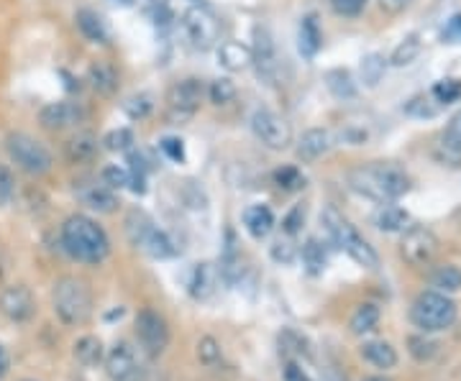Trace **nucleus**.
Masks as SVG:
<instances>
[{"mask_svg":"<svg viewBox=\"0 0 461 381\" xmlns=\"http://www.w3.org/2000/svg\"><path fill=\"white\" fill-rule=\"evenodd\" d=\"M272 258L279 261V264H290V261H295V246L290 243V241H277L275 246H272Z\"/></svg>","mask_w":461,"mask_h":381,"instance_id":"48","label":"nucleus"},{"mask_svg":"<svg viewBox=\"0 0 461 381\" xmlns=\"http://www.w3.org/2000/svg\"><path fill=\"white\" fill-rule=\"evenodd\" d=\"M443 37H446V38H461V16H457V19L448 21V26H446V31H443Z\"/></svg>","mask_w":461,"mask_h":381,"instance_id":"52","label":"nucleus"},{"mask_svg":"<svg viewBox=\"0 0 461 381\" xmlns=\"http://www.w3.org/2000/svg\"><path fill=\"white\" fill-rule=\"evenodd\" d=\"M243 225H246L249 236L261 241V238L269 236L272 228H275V213L267 205H252L243 213Z\"/></svg>","mask_w":461,"mask_h":381,"instance_id":"20","label":"nucleus"},{"mask_svg":"<svg viewBox=\"0 0 461 381\" xmlns=\"http://www.w3.org/2000/svg\"><path fill=\"white\" fill-rule=\"evenodd\" d=\"M431 284L436 287V292H443V294H451V292L461 290V269L446 264V267H439L433 276H431Z\"/></svg>","mask_w":461,"mask_h":381,"instance_id":"32","label":"nucleus"},{"mask_svg":"<svg viewBox=\"0 0 461 381\" xmlns=\"http://www.w3.org/2000/svg\"><path fill=\"white\" fill-rule=\"evenodd\" d=\"M252 131H254L259 141L267 148H272V151H282V148L293 144V128L275 110L259 108L252 115Z\"/></svg>","mask_w":461,"mask_h":381,"instance_id":"10","label":"nucleus"},{"mask_svg":"<svg viewBox=\"0 0 461 381\" xmlns=\"http://www.w3.org/2000/svg\"><path fill=\"white\" fill-rule=\"evenodd\" d=\"M205 97V85L195 77H187L175 82L169 90H166V108H169V121L172 123H183L190 121L198 108L203 106Z\"/></svg>","mask_w":461,"mask_h":381,"instance_id":"8","label":"nucleus"},{"mask_svg":"<svg viewBox=\"0 0 461 381\" xmlns=\"http://www.w3.org/2000/svg\"><path fill=\"white\" fill-rule=\"evenodd\" d=\"M183 29L187 41L201 49V52H208L213 47H218V38H221V23L218 19L203 8V5H192L187 8L183 16Z\"/></svg>","mask_w":461,"mask_h":381,"instance_id":"9","label":"nucleus"},{"mask_svg":"<svg viewBox=\"0 0 461 381\" xmlns=\"http://www.w3.org/2000/svg\"><path fill=\"white\" fill-rule=\"evenodd\" d=\"M216 284H218V274L210 264H198L192 269V279H190V294L195 300H208L213 292H216Z\"/></svg>","mask_w":461,"mask_h":381,"instance_id":"23","label":"nucleus"},{"mask_svg":"<svg viewBox=\"0 0 461 381\" xmlns=\"http://www.w3.org/2000/svg\"><path fill=\"white\" fill-rule=\"evenodd\" d=\"M400 251H403V258L410 267L421 269V267H428L439 254V238L423 225H413V228H407V233L403 236Z\"/></svg>","mask_w":461,"mask_h":381,"instance_id":"11","label":"nucleus"},{"mask_svg":"<svg viewBox=\"0 0 461 381\" xmlns=\"http://www.w3.org/2000/svg\"><path fill=\"white\" fill-rule=\"evenodd\" d=\"M198 359L205 366H216V363L221 361V343L216 338H210V335L201 338V343H198Z\"/></svg>","mask_w":461,"mask_h":381,"instance_id":"39","label":"nucleus"},{"mask_svg":"<svg viewBox=\"0 0 461 381\" xmlns=\"http://www.w3.org/2000/svg\"><path fill=\"white\" fill-rule=\"evenodd\" d=\"M98 151H100V144H98V139L92 133H88V131L74 133L73 139H67V144H64V157H67L70 164L92 162L98 157Z\"/></svg>","mask_w":461,"mask_h":381,"instance_id":"18","label":"nucleus"},{"mask_svg":"<svg viewBox=\"0 0 461 381\" xmlns=\"http://www.w3.org/2000/svg\"><path fill=\"white\" fill-rule=\"evenodd\" d=\"M418 55H421V37H418V34H410V37L403 38V44L392 52V64H395V67H406V64H410Z\"/></svg>","mask_w":461,"mask_h":381,"instance_id":"36","label":"nucleus"},{"mask_svg":"<svg viewBox=\"0 0 461 381\" xmlns=\"http://www.w3.org/2000/svg\"><path fill=\"white\" fill-rule=\"evenodd\" d=\"M272 180L279 190H285V192H293V190H300V187H305V177H303V172L297 169V166H279L275 174H272Z\"/></svg>","mask_w":461,"mask_h":381,"instance_id":"34","label":"nucleus"},{"mask_svg":"<svg viewBox=\"0 0 461 381\" xmlns=\"http://www.w3.org/2000/svg\"><path fill=\"white\" fill-rule=\"evenodd\" d=\"M103 144L108 146L111 151H129L131 144H133V133H131L129 128H118V131H111L103 139Z\"/></svg>","mask_w":461,"mask_h":381,"instance_id":"44","label":"nucleus"},{"mask_svg":"<svg viewBox=\"0 0 461 381\" xmlns=\"http://www.w3.org/2000/svg\"><path fill=\"white\" fill-rule=\"evenodd\" d=\"M77 29L82 31V37L90 38L95 44H108V31H106V23L103 19L95 13V11H80L77 13Z\"/></svg>","mask_w":461,"mask_h":381,"instance_id":"27","label":"nucleus"},{"mask_svg":"<svg viewBox=\"0 0 461 381\" xmlns=\"http://www.w3.org/2000/svg\"><path fill=\"white\" fill-rule=\"evenodd\" d=\"M88 77H90V85L95 88V92H100L106 97L118 90V72H115V67L108 64V62H95Z\"/></svg>","mask_w":461,"mask_h":381,"instance_id":"25","label":"nucleus"},{"mask_svg":"<svg viewBox=\"0 0 461 381\" xmlns=\"http://www.w3.org/2000/svg\"><path fill=\"white\" fill-rule=\"evenodd\" d=\"M56 318L64 326H85L92 315V292L88 287V282L77 279V276H62L56 279L55 294Z\"/></svg>","mask_w":461,"mask_h":381,"instance_id":"4","label":"nucleus"},{"mask_svg":"<svg viewBox=\"0 0 461 381\" xmlns=\"http://www.w3.org/2000/svg\"><path fill=\"white\" fill-rule=\"evenodd\" d=\"M362 359L377 368H395L397 366V351L385 341H369L362 345Z\"/></svg>","mask_w":461,"mask_h":381,"instance_id":"24","label":"nucleus"},{"mask_svg":"<svg viewBox=\"0 0 461 381\" xmlns=\"http://www.w3.org/2000/svg\"><path fill=\"white\" fill-rule=\"evenodd\" d=\"M64 251L82 264H100L111 254L108 233L88 216H70L62 225Z\"/></svg>","mask_w":461,"mask_h":381,"instance_id":"1","label":"nucleus"},{"mask_svg":"<svg viewBox=\"0 0 461 381\" xmlns=\"http://www.w3.org/2000/svg\"><path fill=\"white\" fill-rule=\"evenodd\" d=\"M13 190H16V182H13V174L0 164V202H8L13 198Z\"/></svg>","mask_w":461,"mask_h":381,"instance_id":"49","label":"nucleus"},{"mask_svg":"<svg viewBox=\"0 0 461 381\" xmlns=\"http://www.w3.org/2000/svg\"><path fill=\"white\" fill-rule=\"evenodd\" d=\"M380 5L388 13H400V11H406L407 5H410V0H380Z\"/></svg>","mask_w":461,"mask_h":381,"instance_id":"51","label":"nucleus"},{"mask_svg":"<svg viewBox=\"0 0 461 381\" xmlns=\"http://www.w3.org/2000/svg\"><path fill=\"white\" fill-rule=\"evenodd\" d=\"M326 82H329V90L336 95V97H354L356 95V88H354V80L346 70H331L326 74Z\"/></svg>","mask_w":461,"mask_h":381,"instance_id":"35","label":"nucleus"},{"mask_svg":"<svg viewBox=\"0 0 461 381\" xmlns=\"http://www.w3.org/2000/svg\"><path fill=\"white\" fill-rule=\"evenodd\" d=\"M349 326L354 335H367V333H371L374 327L380 326V308H377V305H371V302L359 305L356 312L351 315Z\"/></svg>","mask_w":461,"mask_h":381,"instance_id":"29","label":"nucleus"},{"mask_svg":"<svg viewBox=\"0 0 461 381\" xmlns=\"http://www.w3.org/2000/svg\"><path fill=\"white\" fill-rule=\"evenodd\" d=\"M331 146V131H326V128H311V131H305L303 139L297 141V159L305 164L315 162V159H320L323 154H329Z\"/></svg>","mask_w":461,"mask_h":381,"instance_id":"17","label":"nucleus"},{"mask_svg":"<svg viewBox=\"0 0 461 381\" xmlns=\"http://www.w3.org/2000/svg\"><path fill=\"white\" fill-rule=\"evenodd\" d=\"M439 154L443 162L459 164L461 162V110L448 121L439 139Z\"/></svg>","mask_w":461,"mask_h":381,"instance_id":"19","label":"nucleus"},{"mask_svg":"<svg viewBox=\"0 0 461 381\" xmlns=\"http://www.w3.org/2000/svg\"><path fill=\"white\" fill-rule=\"evenodd\" d=\"M159 148H162V154H165L166 159H172V162H183L184 159V146L180 139H175V136H166L159 141Z\"/></svg>","mask_w":461,"mask_h":381,"instance_id":"47","label":"nucleus"},{"mask_svg":"<svg viewBox=\"0 0 461 381\" xmlns=\"http://www.w3.org/2000/svg\"><path fill=\"white\" fill-rule=\"evenodd\" d=\"M0 312L13 323H26L37 312V300H34L31 290L23 284L8 287V290L0 292Z\"/></svg>","mask_w":461,"mask_h":381,"instance_id":"15","label":"nucleus"},{"mask_svg":"<svg viewBox=\"0 0 461 381\" xmlns=\"http://www.w3.org/2000/svg\"><path fill=\"white\" fill-rule=\"evenodd\" d=\"M285 381H311V379H308V374H305L295 361H287V366H285Z\"/></svg>","mask_w":461,"mask_h":381,"instance_id":"50","label":"nucleus"},{"mask_svg":"<svg viewBox=\"0 0 461 381\" xmlns=\"http://www.w3.org/2000/svg\"><path fill=\"white\" fill-rule=\"evenodd\" d=\"M374 225L385 233H395V231H403L407 225V213L397 205H382L374 216Z\"/></svg>","mask_w":461,"mask_h":381,"instance_id":"28","label":"nucleus"},{"mask_svg":"<svg viewBox=\"0 0 461 381\" xmlns=\"http://www.w3.org/2000/svg\"><path fill=\"white\" fill-rule=\"evenodd\" d=\"M300 258H303V267L308 269V274H313V276L323 274V269H326V251H323L320 241H315V238H311V241L303 246Z\"/></svg>","mask_w":461,"mask_h":381,"instance_id":"31","label":"nucleus"},{"mask_svg":"<svg viewBox=\"0 0 461 381\" xmlns=\"http://www.w3.org/2000/svg\"><path fill=\"white\" fill-rule=\"evenodd\" d=\"M320 223H323V228H326V233H329V238H331L333 243H336L341 251H346L359 267H364V269H377V267H380V256H377V251L369 246L364 238L359 236V231H356L336 207H326L323 216H320Z\"/></svg>","mask_w":461,"mask_h":381,"instance_id":"3","label":"nucleus"},{"mask_svg":"<svg viewBox=\"0 0 461 381\" xmlns=\"http://www.w3.org/2000/svg\"><path fill=\"white\" fill-rule=\"evenodd\" d=\"M303 223H305V207L297 205V207H293V210L287 213V218L282 220V231H285L287 236H295Z\"/></svg>","mask_w":461,"mask_h":381,"instance_id":"46","label":"nucleus"},{"mask_svg":"<svg viewBox=\"0 0 461 381\" xmlns=\"http://www.w3.org/2000/svg\"><path fill=\"white\" fill-rule=\"evenodd\" d=\"M154 108V103H151V97L149 95H133L126 100V113H129L131 118H147L149 113Z\"/></svg>","mask_w":461,"mask_h":381,"instance_id":"45","label":"nucleus"},{"mask_svg":"<svg viewBox=\"0 0 461 381\" xmlns=\"http://www.w3.org/2000/svg\"><path fill=\"white\" fill-rule=\"evenodd\" d=\"M208 95H210V100H213L216 106H228V103L236 97V88H234L231 80H216V82H210Z\"/></svg>","mask_w":461,"mask_h":381,"instance_id":"38","label":"nucleus"},{"mask_svg":"<svg viewBox=\"0 0 461 381\" xmlns=\"http://www.w3.org/2000/svg\"><path fill=\"white\" fill-rule=\"evenodd\" d=\"M305 341L297 335L295 330H285L282 335H279V353L287 359V361H300L303 356H308V348H305Z\"/></svg>","mask_w":461,"mask_h":381,"instance_id":"33","label":"nucleus"},{"mask_svg":"<svg viewBox=\"0 0 461 381\" xmlns=\"http://www.w3.org/2000/svg\"><path fill=\"white\" fill-rule=\"evenodd\" d=\"M5 148H8V157L11 162L19 166L21 172L31 174V177H41L52 169V151L47 146L41 144L38 139L23 133V131H16V133H8L5 139Z\"/></svg>","mask_w":461,"mask_h":381,"instance_id":"6","label":"nucleus"},{"mask_svg":"<svg viewBox=\"0 0 461 381\" xmlns=\"http://www.w3.org/2000/svg\"><path fill=\"white\" fill-rule=\"evenodd\" d=\"M151 3H154L157 8H166V0H151Z\"/></svg>","mask_w":461,"mask_h":381,"instance_id":"55","label":"nucleus"},{"mask_svg":"<svg viewBox=\"0 0 461 381\" xmlns=\"http://www.w3.org/2000/svg\"><path fill=\"white\" fill-rule=\"evenodd\" d=\"M129 182V169H124V166H106V169H103V184H106L108 190H124Z\"/></svg>","mask_w":461,"mask_h":381,"instance_id":"42","label":"nucleus"},{"mask_svg":"<svg viewBox=\"0 0 461 381\" xmlns=\"http://www.w3.org/2000/svg\"><path fill=\"white\" fill-rule=\"evenodd\" d=\"M136 335L141 345L147 348V353L159 356L169 343V330H166L165 318L154 309H141L136 318Z\"/></svg>","mask_w":461,"mask_h":381,"instance_id":"13","label":"nucleus"},{"mask_svg":"<svg viewBox=\"0 0 461 381\" xmlns=\"http://www.w3.org/2000/svg\"><path fill=\"white\" fill-rule=\"evenodd\" d=\"M82 118H85V110L80 108L77 103H67V100L49 103L38 113V123L47 131H67V128L77 126Z\"/></svg>","mask_w":461,"mask_h":381,"instance_id":"16","label":"nucleus"},{"mask_svg":"<svg viewBox=\"0 0 461 381\" xmlns=\"http://www.w3.org/2000/svg\"><path fill=\"white\" fill-rule=\"evenodd\" d=\"M106 371L111 381H144V366L136 359L129 343H115L106 359Z\"/></svg>","mask_w":461,"mask_h":381,"instance_id":"14","label":"nucleus"},{"mask_svg":"<svg viewBox=\"0 0 461 381\" xmlns=\"http://www.w3.org/2000/svg\"><path fill=\"white\" fill-rule=\"evenodd\" d=\"M74 359L82 363V366H98V363L103 361V343L95 338V335H85V338H80L77 343H74Z\"/></svg>","mask_w":461,"mask_h":381,"instance_id":"30","label":"nucleus"},{"mask_svg":"<svg viewBox=\"0 0 461 381\" xmlns=\"http://www.w3.org/2000/svg\"><path fill=\"white\" fill-rule=\"evenodd\" d=\"M80 200L98 213H113L115 210V195L106 184H90V187L80 190Z\"/></svg>","mask_w":461,"mask_h":381,"instance_id":"26","label":"nucleus"},{"mask_svg":"<svg viewBox=\"0 0 461 381\" xmlns=\"http://www.w3.org/2000/svg\"><path fill=\"white\" fill-rule=\"evenodd\" d=\"M5 272H8V256H5V251L0 249V279L5 276Z\"/></svg>","mask_w":461,"mask_h":381,"instance_id":"54","label":"nucleus"},{"mask_svg":"<svg viewBox=\"0 0 461 381\" xmlns=\"http://www.w3.org/2000/svg\"><path fill=\"white\" fill-rule=\"evenodd\" d=\"M26 381H31V379H26Z\"/></svg>","mask_w":461,"mask_h":381,"instance_id":"57","label":"nucleus"},{"mask_svg":"<svg viewBox=\"0 0 461 381\" xmlns=\"http://www.w3.org/2000/svg\"><path fill=\"white\" fill-rule=\"evenodd\" d=\"M252 64L257 67L259 77L269 85H277L279 80V55H277L275 38L269 29L259 26L254 31V49H252Z\"/></svg>","mask_w":461,"mask_h":381,"instance_id":"12","label":"nucleus"},{"mask_svg":"<svg viewBox=\"0 0 461 381\" xmlns=\"http://www.w3.org/2000/svg\"><path fill=\"white\" fill-rule=\"evenodd\" d=\"M297 47H300V55L313 59L318 55V49L323 47V34H320V26L313 13L305 16L300 21V34H297Z\"/></svg>","mask_w":461,"mask_h":381,"instance_id":"21","label":"nucleus"},{"mask_svg":"<svg viewBox=\"0 0 461 381\" xmlns=\"http://www.w3.org/2000/svg\"><path fill=\"white\" fill-rule=\"evenodd\" d=\"M329 3H331L333 13H338L344 19H356L367 8V0H329Z\"/></svg>","mask_w":461,"mask_h":381,"instance_id":"41","label":"nucleus"},{"mask_svg":"<svg viewBox=\"0 0 461 381\" xmlns=\"http://www.w3.org/2000/svg\"><path fill=\"white\" fill-rule=\"evenodd\" d=\"M407 343H410V353H413L415 361H431L436 356V351H439V343L431 341V338H425V335H415Z\"/></svg>","mask_w":461,"mask_h":381,"instance_id":"37","label":"nucleus"},{"mask_svg":"<svg viewBox=\"0 0 461 381\" xmlns=\"http://www.w3.org/2000/svg\"><path fill=\"white\" fill-rule=\"evenodd\" d=\"M218 59H221L226 70L241 72V70H246L252 64V49L243 47L241 41H223L218 47Z\"/></svg>","mask_w":461,"mask_h":381,"instance_id":"22","label":"nucleus"},{"mask_svg":"<svg viewBox=\"0 0 461 381\" xmlns=\"http://www.w3.org/2000/svg\"><path fill=\"white\" fill-rule=\"evenodd\" d=\"M364 381H389V379H385V377H367Z\"/></svg>","mask_w":461,"mask_h":381,"instance_id":"56","label":"nucleus"},{"mask_svg":"<svg viewBox=\"0 0 461 381\" xmlns=\"http://www.w3.org/2000/svg\"><path fill=\"white\" fill-rule=\"evenodd\" d=\"M351 187L377 202L403 198L410 190V177L395 164H369L351 172Z\"/></svg>","mask_w":461,"mask_h":381,"instance_id":"2","label":"nucleus"},{"mask_svg":"<svg viewBox=\"0 0 461 381\" xmlns=\"http://www.w3.org/2000/svg\"><path fill=\"white\" fill-rule=\"evenodd\" d=\"M126 233H129L131 243L136 249H141L144 254L151 256V258H169L177 251L172 238L166 236L165 231L141 210H133L126 218Z\"/></svg>","mask_w":461,"mask_h":381,"instance_id":"7","label":"nucleus"},{"mask_svg":"<svg viewBox=\"0 0 461 381\" xmlns=\"http://www.w3.org/2000/svg\"><path fill=\"white\" fill-rule=\"evenodd\" d=\"M433 97H436L439 103H454V100H459L461 82H457V80H441V82H436Z\"/></svg>","mask_w":461,"mask_h":381,"instance_id":"43","label":"nucleus"},{"mask_svg":"<svg viewBox=\"0 0 461 381\" xmlns=\"http://www.w3.org/2000/svg\"><path fill=\"white\" fill-rule=\"evenodd\" d=\"M382 72H385V59H382V56L371 55L364 59V64H362V77H364V82H367L369 88L380 82Z\"/></svg>","mask_w":461,"mask_h":381,"instance_id":"40","label":"nucleus"},{"mask_svg":"<svg viewBox=\"0 0 461 381\" xmlns=\"http://www.w3.org/2000/svg\"><path fill=\"white\" fill-rule=\"evenodd\" d=\"M457 305L448 294L443 292H423L413 302V323L421 327L423 333H441L457 323Z\"/></svg>","mask_w":461,"mask_h":381,"instance_id":"5","label":"nucleus"},{"mask_svg":"<svg viewBox=\"0 0 461 381\" xmlns=\"http://www.w3.org/2000/svg\"><path fill=\"white\" fill-rule=\"evenodd\" d=\"M8 368H11V359H8V351L0 343V379L8 377Z\"/></svg>","mask_w":461,"mask_h":381,"instance_id":"53","label":"nucleus"}]
</instances>
